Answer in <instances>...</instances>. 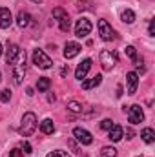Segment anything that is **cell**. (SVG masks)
<instances>
[{
  "label": "cell",
  "instance_id": "cell-1",
  "mask_svg": "<svg viewBox=\"0 0 155 157\" xmlns=\"http://www.w3.org/2000/svg\"><path fill=\"white\" fill-rule=\"evenodd\" d=\"M35 130H37V115H35L33 112L24 113V117H22V124H20V128H18V133L24 135V137H29Z\"/></svg>",
  "mask_w": 155,
  "mask_h": 157
},
{
  "label": "cell",
  "instance_id": "cell-2",
  "mask_svg": "<svg viewBox=\"0 0 155 157\" xmlns=\"http://www.w3.org/2000/svg\"><path fill=\"white\" fill-rule=\"evenodd\" d=\"M117 60H119V57H117L115 51H112V49H102L100 51V66H102V70H112V68H115Z\"/></svg>",
  "mask_w": 155,
  "mask_h": 157
},
{
  "label": "cell",
  "instance_id": "cell-3",
  "mask_svg": "<svg viewBox=\"0 0 155 157\" xmlns=\"http://www.w3.org/2000/svg\"><path fill=\"white\" fill-rule=\"evenodd\" d=\"M33 64L40 68V70H49L51 66H53V60L42 51V49H35L33 51Z\"/></svg>",
  "mask_w": 155,
  "mask_h": 157
},
{
  "label": "cell",
  "instance_id": "cell-4",
  "mask_svg": "<svg viewBox=\"0 0 155 157\" xmlns=\"http://www.w3.org/2000/svg\"><path fill=\"white\" fill-rule=\"evenodd\" d=\"M53 17L59 20V24H60V31H70V17H68V13L62 9V7H55L53 9Z\"/></svg>",
  "mask_w": 155,
  "mask_h": 157
},
{
  "label": "cell",
  "instance_id": "cell-5",
  "mask_svg": "<svg viewBox=\"0 0 155 157\" xmlns=\"http://www.w3.org/2000/svg\"><path fill=\"white\" fill-rule=\"evenodd\" d=\"M91 33V22L88 18H78L77 20V26H75V35L78 39H84Z\"/></svg>",
  "mask_w": 155,
  "mask_h": 157
},
{
  "label": "cell",
  "instance_id": "cell-6",
  "mask_svg": "<svg viewBox=\"0 0 155 157\" xmlns=\"http://www.w3.org/2000/svg\"><path fill=\"white\" fill-rule=\"evenodd\" d=\"M99 35H100V39L102 40H112L115 37V31H113V28L110 26V22L108 20H104V18H100L99 20Z\"/></svg>",
  "mask_w": 155,
  "mask_h": 157
},
{
  "label": "cell",
  "instance_id": "cell-7",
  "mask_svg": "<svg viewBox=\"0 0 155 157\" xmlns=\"http://www.w3.org/2000/svg\"><path fill=\"white\" fill-rule=\"evenodd\" d=\"M128 121H130L131 124H139V122H142V121H144L142 108H141L139 104H133V106H130V108H128Z\"/></svg>",
  "mask_w": 155,
  "mask_h": 157
},
{
  "label": "cell",
  "instance_id": "cell-8",
  "mask_svg": "<svg viewBox=\"0 0 155 157\" xmlns=\"http://www.w3.org/2000/svg\"><path fill=\"white\" fill-rule=\"evenodd\" d=\"M20 48L17 46V44H13V42H7V49H6V60H7V64L9 66H13L15 62H17V59L20 57Z\"/></svg>",
  "mask_w": 155,
  "mask_h": 157
},
{
  "label": "cell",
  "instance_id": "cell-9",
  "mask_svg": "<svg viewBox=\"0 0 155 157\" xmlns=\"http://www.w3.org/2000/svg\"><path fill=\"white\" fill-rule=\"evenodd\" d=\"M73 135H75V139H77L80 144H91V143H93L91 133H89L88 130H84V128H75V130H73Z\"/></svg>",
  "mask_w": 155,
  "mask_h": 157
},
{
  "label": "cell",
  "instance_id": "cell-10",
  "mask_svg": "<svg viewBox=\"0 0 155 157\" xmlns=\"http://www.w3.org/2000/svg\"><path fill=\"white\" fill-rule=\"evenodd\" d=\"M11 24H13L11 11L7 7H0V29H7Z\"/></svg>",
  "mask_w": 155,
  "mask_h": 157
},
{
  "label": "cell",
  "instance_id": "cell-11",
  "mask_svg": "<svg viewBox=\"0 0 155 157\" xmlns=\"http://www.w3.org/2000/svg\"><path fill=\"white\" fill-rule=\"evenodd\" d=\"M126 82H128V95H133L137 91V86H139V75L135 71L126 73Z\"/></svg>",
  "mask_w": 155,
  "mask_h": 157
},
{
  "label": "cell",
  "instance_id": "cell-12",
  "mask_svg": "<svg viewBox=\"0 0 155 157\" xmlns=\"http://www.w3.org/2000/svg\"><path fill=\"white\" fill-rule=\"evenodd\" d=\"M80 44L77 42H66V46H64V57L66 59H73V57H77L78 53H80Z\"/></svg>",
  "mask_w": 155,
  "mask_h": 157
},
{
  "label": "cell",
  "instance_id": "cell-13",
  "mask_svg": "<svg viewBox=\"0 0 155 157\" xmlns=\"http://www.w3.org/2000/svg\"><path fill=\"white\" fill-rule=\"evenodd\" d=\"M89 68H91V59H84L77 66V70H75V77L82 80V78L86 77V73L89 71Z\"/></svg>",
  "mask_w": 155,
  "mask_h": 157
},
{
  "label": "cell",
  "instance_id": "cell-14",
  "mask_svg": "<svg viewBox=\"0 0 155 157\" xmlns=\"http://www.w3.org/2000/svg\"><path fill=\"white\" fill-rule=\"evenodd\" d=\"M31 24V15L28 13V11H20L18 15H17V26L20 28V29H24V28H28Z\"/></svg>",
  "mask_w": 155,
  "mask_h": 157
},
{
  "label": "cell",
  "instance_id": "cell-15",
  "mask_svg": "<svg viewBox=\"0 0 155 157\" xmlns=\"http://www.w3.org/2000/svg\"><path fill=\"white\" fill-rule=\"evenodd\" d=\"M108 132H110V139H112L113 143H119V141L122 139V135H124V128L119 126V124H113Z\"/></svg>",
  "mask_w": 155,
  "mask_h": 157
},
{
  "label": "cell",
  "instance_id": "cell-16",
  "mask_svg": "<svg viewBox=\"0 0 155 157\" xmlns=\"http://www.w3.org/2000/svg\"><path fill=\"white\" fill-rule=\"evenodd\" d=\"M40 132L46 133V135H51V133L55 132V124H53V121H51V119L42 121V122H40Z\"/></svg>",
  "mask_w": 155,
  "mask_h": 157
},
{
  "label": "cell",
  "instance_id": "cell-17",
  "mask_svg": "<svg viewBox=\"0 0 155 157\" xmlns=\"http://www.w3.org/2000/svg\"><path fill=\"white\" fill-rule=\"evenodd\" d=\"M100 82H102V75H95V77H91L89 80H84V82H82V88H84V90H91V88L99 86Z\"/></svg>",
  "mask_w": 155,
  "mask_h": 157
},
{
  "label": "cell",
  "instance_id": "cell-18",
  "mask_svg": "<svg viewBox=\"0 0 155 157\" xmlns=\"http://www.w3.org/2000/svg\"><path fill=\"white\" fill-rule=\"evenodd\" d=\"M141 137H142V141L144 143H148V144H152L155 139V132L152 130V128H144L142 130V133H141Z\"/></svg>",
  "mask_w": 155,
  "mask_h": 157
},
{
  "label": "cell",
  "instance_id": "cell-19",
  "mask_svg": "<svg viewBox=\"0 0 155 157\" xmlns=\"http://www.w3.org/2000/svg\"><path fill=\"white\" fill-rule=\"evenodd\" d=\"M122 22H126V24H133V22H135V13H133L131 9L122 11Z\"/></svg>",
  "mask_w": 155,
  "mask_h": 157
},
{
  "label": "cell",
  "instance_id": "cell-20",
  "mask_svg": "<svg viewBox=\"0 0 155 157\" xmlns=\"http://www.w3.org/2000/svg\"><path fill=\"white\" fill-rule=\"evenodd\" d=\"M49 86H51V80H49L47 77L39 78V82H37V90H39V91H46Z\"/></svg>",
  "mask_w": 155,
  "mask_h": 157
},
{
  "label": "cell",
  "instance_id": "cell-21",
  "mask_svg": "<svg viewBox=\"0 0 155 157\" xmlns=\"http://www.w3.org/2000/svg\"><path fill=\"white\" fill-rule=\"evenodd\" d=\"M68 110H70V112H73V113H80L84 108H82V104L77 102V101H70V102H68Z\"/></svg>",
  "mask_w": 155,
  "mask_h": 157
},
{
  "label": "cell",
  "instance_id": "cell-22",
  "mask_svg": "<svg viewBox=\"0 0 155 157\" xmlns=\"http://www.w3.org/2000/svg\"><path fill=\"white\" fill-rule=\"evenodd\" d=\"M100 155L102 157H115L117 155V150L113 146H104L102 148V152H100Z\"/></svg>",
  "mask_w": 155,
  "mask_h": 157
},
{
  "label": "cell",
  "instance_id": "cell-23",
  "mask_svg": "<svg viewBox=\"0 0 155 157\" xmlns=\"http://www.w3.org/2000/svg\"><path fill=\"white\" fill-rule=\"evenodd\" d=\"M133 62H135L137 70L142 73V71H144V60H142V57H135V59H133Z\"/></svg>",
  "mask_w": 155,
  "mask_h": 157
},
{
  "label": "cell",
  "instance_id": "cell-24",
  "mask_svg": "<svg viewBox=\"0 0 155 157\" xmlns=\"http://www.w3.org/2000/svg\"><path fill=\"white\" fill-rule=\"evenodd\" d=\"M46 157H70V155H68V152H64V150H55V152H49Z\"/></svg>",
  "mask_w": 155,
  "mask_h": 157
},
{
  "label": "cell",
  "instance_id": "cell-25",
  "mask_svg": "<svg viewBox=\"0 0 155 157\" xmlns=\"http://www.w3.org/2000/svg\"><path fill=\"white\" fill-rule=\"evenodd\" d=\"M9 99H11V91H9V90H2V91H0V101H2V102H7Z\"/></svg>",
  "mask_w": 155,
  "mask_h": 157
},
{
  "label": "cell",
  "instance_id": "cell-26",
  "mask_svg": "<svg viewBox=\"0 0 155 157\" xmlns=\"http://www.w3.org/2000/svg\"><path fill=\"white\" fill-rule=\"evenodd\" d=\"M20 150H22V154H31V144L26 143V141H22L20 143Z\"/></svg>",
  "mask_w": 155,
  "mask_h": 157
},
{
  "label": "cell",
  "instance_id": "cell-27",
  "mask_svg": "<svg viewBox=\"0 0 155 157\" xmlns=\"http://www.w3.org/2000/svg\"><path fill=\"white\" fill-rule=\"evenodd\" d=\"M112 126H113V121H112V119H104V121L100 122V128H102V130H110Z\"/></svg>",
  "mask_w": 155,
  "mask_h": 157
},
{
  "label": "cell",
  "instance_id": "cell-28",
  "mask_svg": "<svg viewBox=\"0 0 155 157\" xmlns=\"http://www.w3.org/2000/svg\"><path fill=\"white\" fill-rule=\"evenodd\" d=\"M126 55H128L130 59H135V57H137V53H135V48H133V46H128V48H126Z\"/></svg>",
  "mask_w": 155,
  "mask_h": 157
},
{
  "label": "cell",
  "instance_id": "cell-29",
  "mask_svg": "<svg viewBox=\"0 0 155 157\" xmlns=\"http://www.w3.org/2000/svg\"><path fill=\"white\" fill-rule=\"evenodd\" d=\"M9 157H24V154H22V150L15 148V150H11V152H9Z\"/></svg>",
  "mask_w": 155,
  "mask_h": 157
},
{
  "label": "cell",
  "instance_id": "cell-30",
  "mask_svg": "<svg viewBox=\"0 0 155 157\" xmlns=\"http://www.w3.org/2000/svg\"><path fill=\"white\" fill-rule=\"evenodd\" d=\"M148 33L153 37V33H155V24H153V20H150V28H148Z\"/></svg>",
  "mask_w": 155,
  "mask_h": 157
},
{
  "label": "cell",
  "instance_id": "cell-31",
  "mask_svg": "<svg viewBox=\"0 0 155 157\" xmlns=\"http://www.w3.org/2000/svg\"><path fill=\"white\" fill-rule=\"evenodd\" d=\"M126 135H128L126 139H133V135H135V133H133V130H131V128H126Z\"/></svg>",
  "mask_w": 155,
  "mask_h": 157
},
{
  "label": "cell",
  "instance_id": "cell-32",
  "mask_svg": "<svg viewBox=\"0 0 155 157\" xmlns=\"http://www.w3.org/2000/svg\"><path fill=\"white\" fill-rule=\"evenodd\" d=\"M68 73H70V68H68V66H64V68H62V71H60V75H62V77H68Z\"/></svg>",
  "mask_w": 155,
  "mask_h": 157
},
{
  "label": "cell",
  "instance_id": "cell-33",
  "mask_svg": "<svg viewBox=\"0 0 155 157\" xmlns=\"http://www.w3.org/2000/svg\"><path fill=\"white\" fill-rule=\"evenodd\" d=\"M117 97H122V86H117Z\"/></svg>",
  "mask_w": 155,
  "mask_h": 157
},
{
  "label": "cell",
  "instance_id": "cell-34",
  "mask_svg": "<svg viewBox=\"0 0 155 157\" xmlns=\"http://www.w3.org/2000/svg\"><path fill=\"white\" fill-rule=\"evenodd\" d=\"M26 93H28L29 97H31V95H35V91H33V88H28V90H26Z\"/></svg>",
  "mask_w": 155,
  "mask_h": 157
},
{
  "label": "cell",
  "instance_id": "cell-35",
  "mask_svg": "<svg viewBox=\"0 0 155 157\" xmlns=\"http://www.w3.org/2000/svg\"><path fill=\"white\" fill-rule=\"evenodd\" d=\"M31 2H35V4H40V2H42V0H31Z\"/></svg>",
  "mask_w": 155,
  "mask_h": 157
},
{
  "label": "cell",
  "instance_id": "cell-36",
  "mask_svg": "<svg viewBox=\"0 0 155 157\" xmlns=\"http://www.w3.org/2000/svg\"><path fill=\"white\" fill-rule=\"evenodd\" d=\"M0 57H2V44H0Z\"/></svg>",
  "mask_w": 155,
  "mask_h": 157
},
{
  "label": "cell",
  "instance_id": "cell-37",
  "mask_svg": "<svg viewBox=\"0 0 155 157\" xmlns=\"http://www.w3.org/2000/svg\"><path fill=\"white\" fill-rule=\"evenodd\" d=\"M0 80H2V73H0Z\"/></svg>",
  "mask_w": 155,
  "mask_h": 157
}]
</instances>
